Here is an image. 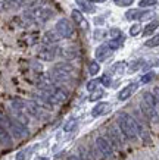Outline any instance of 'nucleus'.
Instances as JSON below:
<instances>
[{"label":"nucleus","instance_id":"nucleus-2","mask_svg":"<svg viewBox=\"0 0 159 160\" xmlns=\"http://www.w3.org/2000/svg\"><path fill=\"white\" fill-rule=\"evenodd\" d=\"M118 126L122 131V134L125 135L127 140L134 141L137 138V125H135L134 116H131L125 112H122L118 115Z\"/></svg>","mask_w":159,"mask_h":160},{"label":"nucleus","instance_id":"nucleus-32","mask_svg":"<svg viewBox=\"0 0 159 160\" xmlns=\"http://www.w3.org/2000/svg\"><path fill=\"white\" fill-rule=\"evenodd\" d=\"M99 81H100V82L103 84L105 87H109V85H111V84H112V81H111V77H109V75H103V77H102L100 79H99Z\"/></svg>","mask_w":159,"mask_h":160},{"label":"nucleus","instance_id":"nucleus-40","mask_svg":"<svg viewBox=\"0 0 159 160\" xmlns=\"http://www.w3.org/2000/svg\"><path fill=\"white\" fill-rule=\"evenodd\" d=\"M39 160H49V159H47V157H40Z\"/></svg>","mask_w":159,"mask_h":160},{"label":"nucleus","instance_id":"nucleus-35","mask_svg":"<svg viewBox=\"0 0 159 160\" xmlns=\"http://www.w3.org/2000/svg\"><path fill=\"white\" fill-rule=\"evenodd\" d=\"M140 66H141V60H135V62L130 66V71H131V72H134L135 69H139Z\"/></svg>","mask_w":159,"mask_h":160},{"label":"nucleus","instance_id":"nucleus-31","mask_svg":"<svg viewBox=\"0 0 159 160\" xmlns=\"http://www.w3.org/2000/svg\"><path fill=\"white\" fill-rule=\"evenodd\" d=\"M153 77H155V73H153V72H147L146 75H143V77H141V82H143V84L150 82V81L153 79Z\"/></svg>","mask_w":159,"mask_h":160},{"label":"nucleus","instance_id":"nucleus-7","mask_svg":"<svg viewBox=\"0 0 159 160\" xmlns=\"http://www.w3.org/2000/svg\"><path fill=\"white\" fill-rule=\"evenodd\" d=\"M108 140L112 142V146L122 147L127 138H125V135L122 134V131L119 129V126L112 125V126H109V129H108Z\"/></svg>","mask_w":159,"mask_h":160},{"label":"nucleus","instance_id":"nucleus-37","mask_svg":"<svg viewBox=\"0 0 159 160\" xmlns=\"http://www.w3.org/2000/svg\"><path fill=\"white\" fill-rule=\"evenodd\" d=\"M102 35H105V31H103V32H102V31H96V32H94V38L100 40V38H102Z\"/></svg>","mask_w":159,"mask_h":160},{"label":"nucleus","instance_id":"nucleus-13","mask_svg":"<svg viewBox=\"0 0 159 160\" xmlns=\"http://www.w3.org/2000/svg\"><path fill=\"white\" fill-rule=\"evenodd\" d=\"M109 109H111L109 103H99V104H96V106H94V109L92 110V115L94 118L102 116V115H106V113L109 112Z\"/></svg>","mask_w":159,"mask_h":160},{"label":"nucleus","instance_id":"nucleus-10","mask_svg":"<svg viewBox=\"0 0 159 160\" xmlns=\"http://www.w3.org/2000/svg\"><path fill=\"white\" fill-rule=\"evenodd\" d=\"M137 87H139V84H128L125 88H122L119 91V94H118V100H121V102H124V100H127V98H130L131 96H133V92L137 90Z\"/></svg>","mask_w":159,"mask_h":160},{"label":"nucleus","instance_id":"nucleus-8","mask_svg":"<svg viewBox=\"0 0 159 160\" xmlns=\"http://www.w3.org/2000/svg\"><path fill=\"white\" fill-rule=\"evenodd\" d=\"M153 16V12L150 10H140V9H131L125 13V18L128 21H145V19H150Z\"/></svg>","mask_w":159,"mask_h":160},{"label":"nucleus","instance_id":"nucleus-19","mask_svg":"<svg viewBox=\"0 0 159 160\" xmlns=\"http://www.w3.org/2000/svg\"><path fill=\"white\" fill-rule=\"evenodd\" d=\"M143 100H145V102H147L150 104V106H153V107H156L158 106V102H156V98H155V96H153V92H145V94H143Z\"/></svg>","mask_w":159,"mask_h":160},{"label":"nucleus","instance_id":"nucleus-30","mask_svg":"<svg viewBox=\"0 0 159 160\" xmlns=\"http://www.w3.org/2000/svg\"><path fill=\"white\" fill-rule=\"evenodd\" d=\"M134 0H115V5L119 8H125V6H131Z\"/></svg>","mask_w":159,"mask_h":160},{"label":"nucleus","instance_id":"nucleus-6","mask_svg":"<svg viewBox=\"0 0 159 160\" xmlns=\"http://www.w3.org/2000/svg\"><path fill=\"white\" fill-rule=\"evenodd\" d=\"M94 146L103 157H112L114 156V146L105 137H97L96 141H94Z\"/></svg>","mask_w":159,"mask_h":160},{"label":"nucleus","instance_id":"nucleus-17","mask_svg":"<svg viewBox=\"0 0 159 160\" xmlns=\"http://www.w3.org/2000/svg\"><path fill=\"white\" fill-rule=\"evenodd\" d=\"M77 5L80 6V9H81L82 12H88V13L94 12V8L92 6V2H87V0H77Z\"/></svg>","mask_w":159,"mask_h":160},{"label":"nucleus","instance_id":"nucleus-34","mask_svg":"<svg viewBox=\"0 0 159 160\" xmlns=\"http://www.w3.org/2000/svg\"><path fill=\"white\" fill-rule=\"evenodd\" d=\"M111 35H112V38H118V37H121V31L118 28H112L111 29Z\"/></svg>","mask_w":159,"mask_h":160},{"label":"nucleus","instance_id":"nucleus-22","mask_svg":"<svg viewBox=\"0 0 159 160\" xmlns=\"http://www.w3.org/2000/svg\"><path fill=\"white\" fill-rule=\"evenodd\" d=\"M146 47H158L159 46V34L153 35V37H150L147 41L145 43Z\"/></svg>","mask_w":159,"mask_h":160},{"label":"nucleus","instance_id":"nucleus-23","mask_svg":"<svg viewBox=\"0 0 159 160\" xmlns=\"http://www.w3.org/2000/svg\"><path fill=\"white\" fill-rule=\"evenodd\" d=\"M75 128H77V121H75V119H72V121L66 122V125L63 126V131H65V132H72Z\"/></svg>","mask_w":159,"mask_h":160},{"label":"nucleus","instance_id":"nucleus-38","mask_svg":"<svg viewBox=\"0 0 159 160\" xmlns=\"http://www.w3.org/2000/svg\"><path fill=\"white\" fill-rule=\"evenodd\" d=\"M68 160H84V159H82L81 156H80V157H78V156H71Z\"/></svg>","mask_w":159,"mask_h":160},{"label":"nucleus","instance_id":"nucleus-39","mask_svg":"<svg viewBox=\"0 0 159 160\" xmlns=\"http://www.w3.org/2000/svg\"><path fill=\"white\" fill-rule=\"evenodd\" d=\"M88 2H92V3H102V2H105V0H88Z\"/></svg>","mask_w":159,"mask_h":160},{"label":"nucleus","instance_id":"nucleus-3","mask_svg":"<svg viewBox=\"0 0 159 160\" xmlns=\"http://www.w3.org/2000/svg\"><path fill=\"white\" fill-rule=\"evenodd\" d=\"M47 77L53 84H68L72 81V73L65 72V71L55 68V66H53V69L49 72Z\"/></svg>","mask_w":159,"mask_h":160},{"label":"nucleus","instance_id":"nucleus-4","mask_svg":"<svg viewBox=\"0 0 159 160\" xmlns=\"http://www.w3.org/2000/svg\"><path fill=\"white\" fill-rule=\"evenodd\" d=\"M55 29H56V32L61 35V38H71L74 35V31H75V29H74V25L71 24L66 18L59 19L58 22H56Z\"/></svg>","mask_w":159,"mask_h":160},{"label":"nucleus","instance_id":"nucleus-9","mask_svg":"<svg viewBox=\"0 0 159 160\" xmlns=\"http://www.w3.org/2000/svg\"><path fill=\"white\" fill-rule=\"evenodd\" d=\"M56 54H58V50L55 49L53 46H44L43 49L39 52V58L41 59V60H44V62H52L53 59L56 58Z\"/></svg>","mask_w":159,"mask_h":160},{"label":"nucleus","instance_id":"nucleus-41","mask_svg":"<svg viewBox=\"0 0 159 160\" xmlns=\"http://www.w3.org/2000/svg\"><path fill=\"white\" fill-rule=\"evenodd\" d=\"M155 65H156V66H158V68H159V59H158V60H156V63H155Z\"/></svg>","mask_w":159,"mask_h":160},{"label":"nucleus","instance_id":"nucleus-36","mask_svg":"<svg viewBox=\"0 0 159 160\" xmlns=\"http://www.w3.org/2000/svg\"><path fill=\"white\" fill-rule=\"evenodd\" d=\"M152 92H153V96H155V98H156V102H158V106H159V87H155Z\"/></svg>","mask_w":159,"mask_h":160},{"label":"nucleus","instance_id":"nucleus-14","mask_svg":"<svg viewBox=\"0 0 159 160\" xmlns=\"http://www.w3.org/2000/svg\"><path fill=\"white\" fill-rule=\"evenodd\" d=\"M12 138L9 135V131H6L3 126H0V146L3 147H12Z\"/></svg>","mask_w":159,"mask_h":160},{"label":"nucleus","instance_id":"nucleus-5","mask_svg":"<svg viewBox=\"0 0 159 160\" xmlns=\"http://www.w3.org/2000/svg\"><path fill=\"white\" fill-rule=\"evenodd\" d=\"M140 112H141V115L149 122H152V123H159V113H158V110H156V107L150 106L149 103L145 102L143 98H141V102H140Z\"/></svg>","mask_w":159,"mask_h":160},{"label":"nucleus","instance_id":"nucleus-15","mask_svg":"<svg viewBox=\"0 0 159 160\" xmlns=\"http://www.w3.org/2000/svg\"><path fill=\"white\" fill-rule=\"evenodd\" d=\"M71 16H72V19L77 22L81 28H84V29H87V21L84 19V16H82V13L80 12L78 9H74L72 12H71Z\"/></svg>","mask_w":159,"mask_h":160},{"label":"nucleus","instance_id":"nucleus-24","mask_svg":"<svg viewBox=\"0 0 159 160\" xmlns=\"http://www.w3.org/2000/svg\"><path fill=\"white\" fill-rule=\"evenodd\" d=\"M9 9H12V0H0V10L6 12Z\"/></svg>","mask_w":159,"mask_h":160},{"label":"nucleus","instance_id":"nucleus-11","mask_svg":"<svg viewBox=\"0 0 159 160\" xmlns=\"http://www.w3.org/2000/svg\"><path fill=\"white\" fill-rule=\"evenodd\" d=\"M112 52H114V50L108 46V43L102 44V46H99L96 49V59L97 60H106V59L112 54Z\"/></svg>","mask_w":159,"mask_h":160},{"label":"nucleus","instance_id":"nucleus-1","mask_svg":"<svg viewBox=\"0 0 159 160\" xmlns=\"http://www.w3.org/2000/svg\"><path fill=\"white\" fill-rule=\"evenodd\" d=\"M53 15H55V12L44 5H31V8L25 12V16L31 22H35V24L47 22L50 18H53Z\"/></svg>","mask_w":159,"mask_h":160},{"label":"nucleus","instance_id":"nucleus-33","mask_svg":"<svg viewBox=\"0 0 159 160\" xmlns=\"http://www.w3.org/2000/svg\"><path fill=\"white\" fill-rule=\"evenodd\" d=\"M27 0H12V8H21L25 5Z\"/></svg>","mask_w":159,"mask_h":160},{"label":"nucleus","instance_id":"nucleus-26","mask_svg":"<svg viewBox=\"0 0 159 160\" xmlns=\"http://www.w3.org/2000/svg\"><path fill=\"white\" fill-rule=\"evenodd\" d=\"M158 3V0H140L139 6L140 8H150V6H155Z\"/></svg>","mask_w":159,"mask_h":160},{"label":"nucleus","instance_id":"nucleus-12","mask_svg":"<svg viewBox=\"0 0 159 160\" xmlns=\"http://www.w3.org/2000/svg\"><path fill=\"white\" fill-rule=\"evenodd\" d=\"M59 40H61V35L56 32V29H50L47 32H44V35H43V43L47 44V46L56 44Z\"/></svg>","mask_w":159,"mask_h":160},{"label":"nucleus","instance_id":"nucleus-16","mask_svg":"<svg viewBox=\"0 0 159 160\" xmlns=\"http://www.w3.org/2000/svg\"><path fill=\"white\" fill-rule=\"evenodd\" d=\"M158 27H159V19H155V21H152V22H149V24L145 27V29H143V35H145V37L152 35L155 32V29H158Z\"/></svg>","mask_w":159,"mask_h":160},{"label":"nucleus","instance_id":"nucleus-25","mask_svg":"<svg viewBox=\"0 0 159 160\" xmlns=\"http://www.w3.org/2000/svg\"><path fill=\"white\" fill-rule=\"evenodd\" d=\"M102 97H103V90H94V91H92L90 102H96V100H99Z\"/></svg>","mask_w":159,"mask_h":160},{"label":"nucleus","instance_id":"nucleus-21","mask_svg":"<svg viewBox=\"0 0 159 160\" xmlns=\"http://www.w3.org/2000/svg\"><path fill=\"white\" fill-rule=\"evenodd\" d=\"M99 71H100V65L96 60H92L88 63V72H90V75H97Z\"/></svg>","mask_w":159,"mask_h":160},{"label":"nucleus","instance_id":"nucleus-28","mask_svg":"<svg viewBox=\"0 0 159 160\" xmlns=\"http://www.w3.org/2000/svg\"><path fill=\"white\" fill-rule=\"evenodd\" d=\"M140 32H141V25H140V24H134L130 28V35H133V37L139 35Z\"/></svg>","mask_w":159,"mask_h":160},{"label":"nucleus","instance_id":"nucleus-29","mask_svg":"<svg viewBox=\"0 0 159 160\" xmlns=\"http://www.w3.org/2000/svg\"><path fill=\"white\" fill-rule=\"evenodd\" d=\"M99 82H100L99 79H92L90 82L87 84V90H88V91H94V90H97V85H99Z\"/></svg>","mask_w":159,"mask_h":160},{"label":"nucleus","instance_id":"nucleus-20","mask_svg":"<svg viewBox=\"0 0 159 160\" xmlns=\"http://www.w3.org/2000/svg\"><path fill=\"white\" fill-rule=\"evenodd\" d=\"M122 41H124V37L121 35V37H118V38H112L111 41L108 43V46H109L112 50H116V49H119L121 46H122Z\"/></svg>","mask_w":159,"mask_h":160},{"label":"nucleus","instance_id":"nucleus-18","mask_svg":"<svg viewBox=\"0 0 159 160\" xmlns=\"http://www.w3.org/2000/svg\"><path fill=\"white\" fill-rule=\"evenodd\" d=\"M62 56H63L65 59H68V60H71V59L77 58V56H78V52L74 49V47H69V49L62 50Z\"/></svg>","mask_w":159,"mask_h":160},{"label":"nucleus","instance_id":"nucleus-27","mask_svg":"<svg viewBox=\"0 0 159 160\" xmlns=\"http://www.w3.org/2000/svg\"><path fill=\"white\" fill-rule=\"evenodd\" d=\"M124 68H125V63L119 62V63H115V65L112 66V71H114L115 73H122L124 72Z\"/></svg>","mask_w":159,"mask_h":160}]
</instances>
